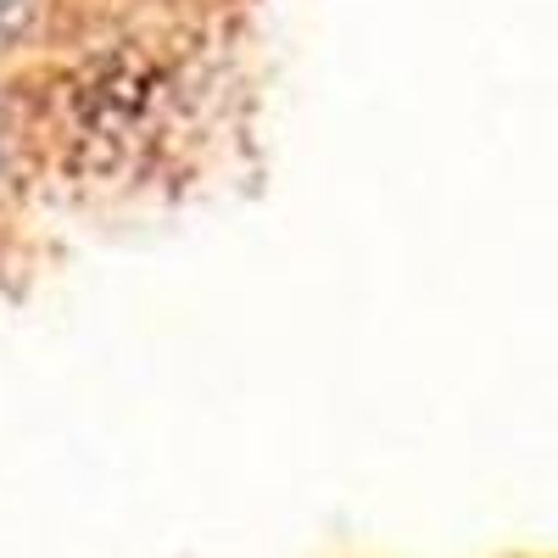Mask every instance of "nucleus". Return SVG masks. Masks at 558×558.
<instances>
[{"label": "nucleus", "mask_w": 558, "mask_h": 558, "mask_svg": "<svg viewBox=\"0 0 558 558\" xmlns=\"http://www.w3.org/2000/svg\"><path fill=\"white\" fill-rule=\"evenodd\" d=\"M34 12H39V0H0V45L17 39L34 23Z\"/></svg>", "instance_id": "f257e3e1"}, {"label": "nucleus", "mask_w": 558, "mask_h": 558, "mask_svg": "<svg viewBox=\"0 0 558 558\" xmlns=\"http://www.w3.org/2000/svg\"><path fill=\"white\" fill-rule=\"evenodd\" d=\"M0 168H7V118H0Z\"/></svg>", "instance_id": "f03ea898"}]
</instances>
